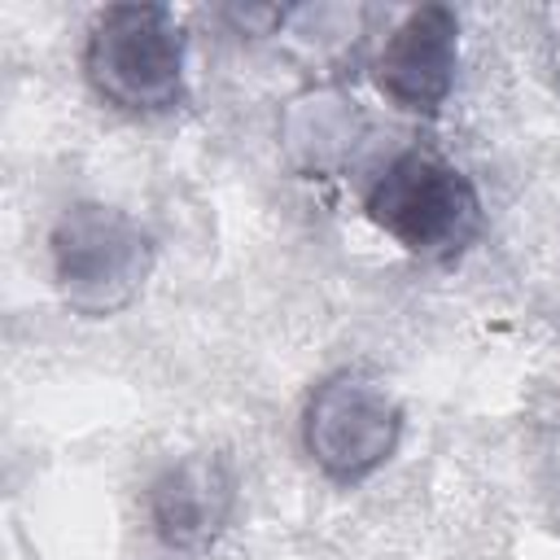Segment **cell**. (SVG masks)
Listing matches in <instances>:
<instances>
[{"label": "cell", "instance_id": "6da1fadb", "mask_svg": "<svg viewBox=\"0 0 560 560\" xmlns=\"http://www.w3.org/2000/svg\"><path fill=\"white\" fill-rule=\"evenodd\" d=\"M92 92L122 114H166L184 101V31L162 4H109L83 44Z\"/></svg>", "mask_w": 560, "mask_h": 560}, {"label": "cell", "instance_id": "7a4b0ae2", "mask_svg": "<svg viewBox=\"0 0 560 560\" xmlns=\"http://www.w3.org/2000/svg\"><path fill=\"white\" fill-rule=\"evenodd\" d=\"M368 219L416 258H459L481 236L472 179L433 149H402L368 188Z\"/></svg>", "mask_w": 560, "mask_h": 560}, {"label": "cell", "instance_id": "3957f363", "mask_svg": "<svg viewBox=\"0 0 560 560\" xmlns=\"http://www.w3.org/2000/svg\"><path fill=\"white\" fill-rule=\"evenodd\" d=\"M52 280L70 311L79 315H114L122 311L149 280L153 241L149 232L118 206L79 201L70 206L48 236Z\"/></svg>", "mask_w": 560, "mask_h": 560}, {"label": "cell", "instance_id": "277c9868", "mask_svg": "<svg viewBox=\"0 0 560 560\" xmlns=\"http://www.w3.org/2000/svg\"><path fill=\"white\" fill-rule=\"evenodd\" d=\"M402 438V407L398 398L363 376V372H337L315 385L302 416V442L306 455L319 464L332 481H363L372 477Z\"/></svg>", "mask_w": 560, "mask_h": 560}, {"label": "cell", "instance_id": "5b68a950", "mask_svg": "<svg viewBox=\"0 0 560 560\" xmlns=\"http://www.w3.org/2000/svg\"><path fill=\"white\" fill-rule=\"evenodd\" d=\"M459 61V18L446 4L411 9L381 44L372 61L376 88L411 114H438L455 88Z\"/></svg>", "mask_w": 560, "mask_h": 560}, {"label": "cell", "instance_id": "8992f818", "mask_svg": "<svg viewBox=\"0 0 560 560\" xmlns=\"http://www.w3.org/2000/svg\"><path fill=\"white\" fill-rule=\"evenodd\" d=\"M232 508V481L214 459L171 464L149 490L153 529L171 547H206Z\"/></svg>", "mask_w": 560, "mask_h": 560}]
</instances>
